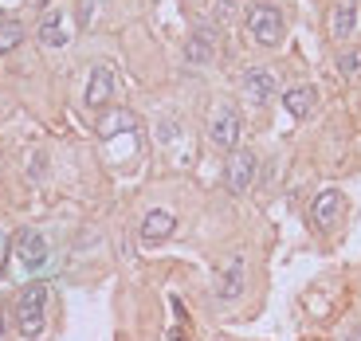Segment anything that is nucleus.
Returning <instances> with one entry per match:
<instances>
[{"label": "nucleus", "instance_id": "f257e3e1", "mask_svg": "<svg viewBox=\"0 0 361 341\" xmlns=\"http://www.w3.org/2000/svg\"><path fill=\"white\" fill-rule=\"evenodd\" d=\"M47 298L51 290L44 283H27L24 290L16 294V326L27 341H39L47 330Z\"/></svg>", "mask_w": 361, "mask_h": 341}, {"label": "nucleus", "instance_id": "f03ea898", "mask_svg": "<svg viewBox=\"0 0 361 341\" xmlns=\"http://www.w3.org/2000/svg\"><path fill=\"white\" fill-rule=\"evenodd\" d=\"M244 20H247V32H252V39L259 47H279L283 44L287 24H283V12L275 8V4H252Z\"/></svg>", "mask_w": 361, "mask_h": 341}, {"label": "nucleus", "instance_id": "7ed1b4c3", "mask_svg": "<svg viewBox=\"0 0 361 341\" xmlns=\"http://www.w3.org/2000/svg\"><path fill=\"white\" fill-rule=\"evenodd\" d=\"M240 110L228 106V102H220L216 110H212V118H208V142L216 145V149H240Z\"/></svg>", "mask_w": 361, "mask_h": 341}, {"label": "nucleus", "instance_id": "20e7f679", "mask_svg": "<svg viewBox=\"0 0 361 341\" xmlns=\"http://www.w3.org/2000/svg\"><path fill=\"white\" fill-rule=\"evenodd\" d=\"M12 252H16L20 267L32 275V271H44V267H47V255H51V247H47V240L36 232V228H24V232L12 235Z\"/></svg>", "mask_w": 361, "mask_h": 341}, {"label": "nucleus", "instance_id": "39448f33", "mask_svg": "<svg viewBox=\"0 0 361 341\" xmlns=\"http://www.w3.org/2000/svg\"><path fill=\"white\" fill-rule=\"evenodd\" d=\"M255 173H259V157L252 149H232L224 165V189L228 192H247L255 185Z\"/></svg>", "mask_w": 361, "mask_h": 341}, {"label": "nucleus", "instance_id": "423d86ee", "mask_svg": "<svg viewBox=\"0 0 361 341\" xmlns=\"http://www.w3.org/2000/svg\"><path fill=\"white\" fill-rule=\"evenodd\" d=\"M216 51H220V27L212 24V20H204V24H197L189 32L185 59H189V63H197V67H204V63H212V59H216Z\"/></svg>", "mask_w": 361, "mask_h": 341}, {"label": "nucleus", "instance_id": "0eeeda50", "mask_svg": "<svg viewBox=\"0 0 361 341\" xmlns=\"http://www.w3.org/2000/svg\"><path fill=\"white\" fill-rule=\"evenodd\" d=\"M345 216V197L338 189H326L314 197V204H310V224L318 228V232H334L338 224H342Z\"/></svg>", "mask_w": 361, "mask_h": 341}, {"label": "nucleus", "instance_id": "6e6552de", "mask_svg": "<svg viewBox=\"0 0 361 341\" xmlns=\"http://www.w3.org/2000/svg\"><path fill=\"white\" fill-rule=\"evenodd\" d=\"M36 36H39L44 47H67L71 36H75V24H71V16H67L63 8H47L44 16H39Z\"/></svg>", "mask_w": 361, "mask_h": 341}, {"label": "nucleus", "instance_id": "1a4fd4ad", "mask_svg": "<svg viewBox=\"0 0 361 341\" xmlns=\"http://www.w3.org/2000/svg\"><path fill=\"white\" fill-rule=\"evenodd\" d=\"M240 87H244V99L252 102V106H267V102L275 99V90H279V79H275V71H267V67H247Z\"/></svg>", "mask_w": 361, "mask_h": 341}, {"label": "nucleus", "instance_id": "9d476101", "mask_svg": "<svg viewBox=\"0 0 361 341\" xmlns=\"http://www.w3.org/2000/svg\"><path fill=\"white\" fill-rule=\"evenodd\" d=\"M244 287H247V263L244 255H235L220 267V278H216V298L220 302H235V298H244Z\"/></svg>", "mask_w": 361, "mask_h": 341}, {"label": "nucleus", "instance_id": "9b49d317", "mask_svg": "<svg viewBox=\"0 0 361 341\" xmlns=\"http://www.w3.org/2000/svg\"><path fill=\"white\" fill-rule=\"evenodd\" d=\"M110 99H114V71L99 63L94 71H90V79H87V106L90 110H102Z\"/></svg>", "mask_w": 361, "mask_h": 341}, {"label": "nucleus", "instance_id": "f8f14e48", "mask_svg": "<svg viewBox=\"0 0 361 341\" xmlns=\"http://www.w3.org/2000/svg\"><path fill=\"white\" fill-rule=\"evenodd\" d=\"M357 32V0H334L330 4V36L350 39Z\"/></svg>", "mask_w": 361, "mask_h": 341}, {"label": "nucleus", "instance_id": "ddd939ff", "mask_svg": "<svg viewBox=\"0 0 361 341\" xmlns=\"http://www.w3.org/2000/svg\"><path fill=\"white\" fill-rule=\"evenodd\" d=\"M173 232H177V216L173 212H165V208L145 212V220H142V240L145 243H161V240H169Z\"/></svg>", "mask_w": 361, "mask_h": 341}, {"label": "nucleus", "instance_id": "4468645a", "mask_svg": "<svg viewBox=\"0 0 361 341\" xmlns=\"http://www.w3.org/2000/svg\"><path fill=\"white\" fill-rule=\"evenodd\" d=\"M314 106H318V90L307 87V82H302V87H290L287 94H283V110H287L290 118H298V122L314 114Z\"/></svg>", "mask_w": 361, "mask_h": 341}, {"label": "nucleus", "instance_id": "2eb2a0df", "mask_svg": "<svg viewBox=\"0 0 361 341\" xmlns=\"http://www.w3.org/2000/svg\"><path fill=\"white\" fill-rule=\"evenodd\" d=\"M122 130H137V118L130 114V110H106V114L99 118V134L102 142H114Z\"/></svg>", "mask_w": 361, "mask_h": 341}, {"label": "nucleus", "instance_id": "dca6fc26", "mask_svg": "<svg viewBox=\"0 0 361 341\" xmlns=\"http://www.w3.org/2000/svg\"><path fill=\"white\" fill-rule=\"evenodd\" d=\"M244 12V0H216L212 4V24H232Z\"/></svg>", "mask_w": 361, "mask_h": 341}, {"label": "nucleus", "instance_id": "f3484780", "mask_svg": "<svg viewBox=\"0 0 361 341\" xmlns=\"http://www.w3.org/2000/svg\"><path fill=\"white\" fill-rule=\"evenodd\" d=\"M338 71H342V79H361V47L342 51V59H338Z\"/></svg>", "mask_w": 361, "mask_h": 341}, {"label": "nucleus", "instance_id": "a211bd4d", "mask_svg": "<svg viewBox=\"0 0 361 341\" xmlns=\"http://www.w3.org/2000/svg\"><path fill=\"white\" fill-rule=\"evenodd\" d=\"M20 39H24V27L12 24V20H8V24L0 27V55L12 51V47H20Z\"/></svg>", "mask_w": 361, "mask_h": 341}, {"label": "nucleus", "instance_id": "6ab92c4d", "mask_svg": "<svg viewBox=\"0 0 361 341\" xmlns=\"http://www.w3.org/2000/svg\"><path fill=\"white\" fill-rule=\"evenodd\" d=\"M8 255H12V235L0 232V271L8 267Z\"/></svg>", "mask_w": 361, "mask_h": 341}, {"label": "nucleus", "instance_id": "aec40b11", "mask_svg": "<svg viewBox=\"0 0 361 341\" xmlns=\"http://www.w3.org/2000/svg\"><path fill=\"white\" fill-rule=\"evenodd\" d=\"M90 12H94V0H79V27H90Z\"/></svg>", "mask_w": 361, "mask_h": 341}, {"label": "nucleus", "instance_id": "412c9836", "mask_svg": "<svg viewBox=\"0 0 361 341\" xmlns=\"http://www.w3.org/2000/svg\"><path fill=\"white\" fill-rule=\"evenodd\" d=\"M44 157H39V153H36V157H32V161H27V177H32V180H39V177H44V173H39V169H44Z\"/></svg>", "mask_w": 361, "mask_h": 341}, {"label": "nucleus", "instance_id": "4be33fe9", "mask_svg": "<svg viewBox=\"0 0 361 341\" xmlns=\"http://www.w3.org/2000/svg\"><path fill=\"white\" fill-rule=\"evenodd\" d=\"M32 4H36V8H47V0H32Z\"/></svg>", "mask_w": 361, "mask_h": 341}, {"label": "nucleus", "instance_id": "5701e85b", "mask_svg": "<svg viewBox=\"0 0 361 341\" xmlns=\"http://www.w3.org/2000/svg\"><path fill=\"white\" fill-rule=\"evenodd\" d=\"M4 24H8V16H4V12H0V27H4Z\"/></svg>", "mask_w": 361, "mask_h": 341}]
</instances>
